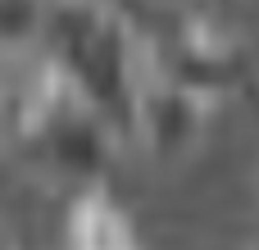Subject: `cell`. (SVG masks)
<instances>
[{
  "mask_svg": "<svg viewBox=\"0 0 259 250\" xmlns=\"http://www.w3.org/2000/svg\"><path fill=\"white\" fill-rule=\"evenodd\" d=\"M114 137L118 128L73 91L36 46L0 55V150L9 159L91 182L105 169Z\"/></svg>",
  "mask_w": 259,
  "mask_h": 250,
  "instance_id": "6da1fadb",
  "label": "cell"
},
{
  "mask_svg": "<svg viewBox=\"0 0 259 250\" xmlns=\"http://www.w3.org/2000/svg\"><path fill=\"white\" fill-rule=\"evenodd\" d=\"M64 250H141V241H137L132 223L123 219V210L109 205L100 191H91L68 214V241H64Z\"/></svg>",
  "mask_w": 259,
  "mask_h": 250,
  "instance_id": "7a4b0ae2",
  "label": "cell"
}]
</instances>
